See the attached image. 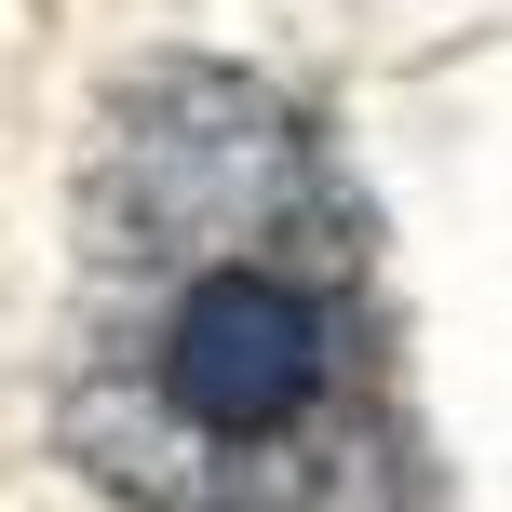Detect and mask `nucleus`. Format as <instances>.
Wrapping results in <instances>:
<instances>
[{"label": "nucleus", "instance_id": "1", "mask_svg": "<svg viewBox=\"0 0 512 512\" xmlns=\"http://www.w3.org/2000/svg\"><path fill=\"white\" fill-rule=\"evenodd\" d=\"M68 459L135 512H405L364 203L270 81L176 54L108 95Z\"/></svg>", "mask_w": 512, "mask_h": 512}]
</instances>
